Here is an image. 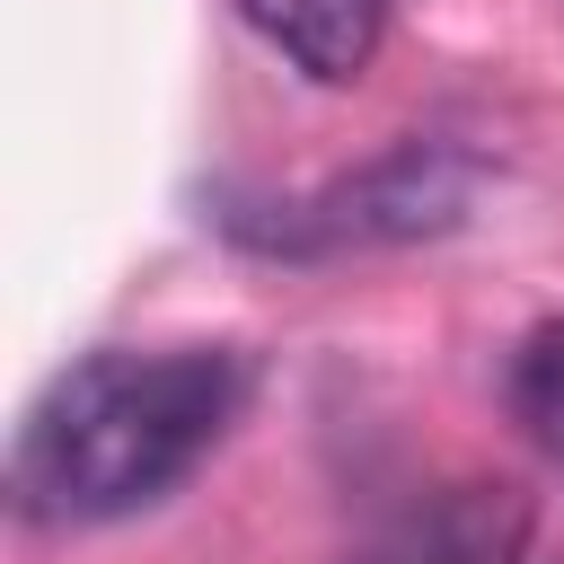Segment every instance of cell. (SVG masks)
I'll return each mask as SVG.
<instances>
[{
	"label": "cell",
	"instance_id": "1",
	"mask_svg": "<svg viewBox=\"0 0 564 564\" xmlns=\"http://www.w3.org/2000/svg\"><path fill=\"white\" fill-rule=\"evenodd\" d=\"M247 397V361L229 344H159V352H88L70 361L18 423L9 502L35 529H97L176 494Z\"/></svg>",
	"mask_w": 564,
	"mask_h": 564
},
{
	"label": "cell",
	"instance_id": "2",
	"mask_svg": "<svg viewBox=\"0 0 564 564\" xmlns=\"http://www.w3.org/2000/svg\"><path fill=\"white\" fill-rule=\"evenodd\" d=\"M476 150H449V141H397L388 159L317 185V194H291V203H256L273 220H220L229 238L264 247V256H344V247H405V238H441L467 220L476 203Z\"/></svg>",
	"mask_w": 564,
	"mask_h": 564
},
{
	"label": "cell",
	"instance_id": "3",
	"mask_svg": "<svg viewBox=\"0 0 564 564\" xmlns=\"http://www.w3.org/2000/svg\"><path fill=\"white\" fill-rule=\"evenodd\" d=\"M520 546H529V494L511 476H458L397 502L370 538H352L344 564H520Z\"/></svg>",
	"mask_w": 564,
	"mask_h": 564
},
{
	"label": "cell",
	"instance_id": "4",
	"mask_svg": "<svg viewBox=\"0 0 564 564\" xmlns=\"http://www.w3.org/2000/svg\"><path fill=\"white\" fill-rule=\"evenodd\" d=\"M238 18L317 88H352L388 35V0H238Z\"/></svg>",
	"mask_w": 564,
	"mask_h": 564
},
{
	"label": "cell",
	"instance_id": "5",
	"mask_svg": "<svg viewBox=\"0 0 564 564\" xmlns=\"http://www.w3.org/2000/svg\"><path fill=\"white\" fill-rule=\"evenodd\" d=\"M502 405H511V423L564 467V317H546V326H529V335L511 344Z\"/></svg>",
	"mask_w": 564,
	"mask_h": 564
}]
</instances>
